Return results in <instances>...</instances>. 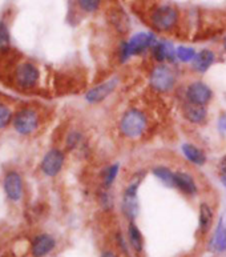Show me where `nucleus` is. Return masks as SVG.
I'll return each instance as SVG.
<instances>
[{"mask_svg":"<svg viewBox=\"0 0 226 257\" xmlns=\"http://www.w3.org/2000/svg\"><path fill=\"white\" fill-rule=\"evenodd\" d=\"M39 69L32 63H23L16 69V83L22 88H32L38 84Z\"/></svg>","mask_w":226,"mask_h":257,"instance_id":"obj_9","label":"nucleus"},{"mask_svg":"<svg viewBox=\"0 0 226 257\" xmlns=\"http://www.w3.org/2000/svg\"><path fill=\"white\" fill-rule=\"evenodd\" d=\"M219 175H221V177H226V156L222 158V160L219 163Z\"/></svg>","mask_w":226,"mask_h":257,"instance_id":"obj_29","label":"nucleus"},{"mask_svg":"<svg viewBox=\"0 0 226 257\" xmlns=\"http://www.w3.org/2000/svg\"><path fill=\"white\" fill-rule=\"evenodd\" d=\"M39 125L38 112L31 108H24L15 115L14 119V127L20 135L32 134Z\"/></svg>","mask_w":226,"mask_h":257,"instance_id":"obj_6","label":"nucleus"},{"mask_svg":"<svg viewBox=\"0 0 226 257\" xmlns=\"http://www.w3.org/2000/svg\"><path fill=\"white\" fill-rule=\"evenodd\" d=\"M80 140L81 135L79 134V132H72V134H69L68 138H67V147H68L69 150H72V148L79 146Z\"/></svg>","mask_w":226,"mask_h":257,"instance_id":"obj_27","label":"nucleus"},{"mask_svg":"<svg viewBox=\"0 0 226 257\" xmlns=\"http://www.w3.org/2000/svg\"><path fill=\"white\" fill-rule=\"evenodd\" d=\"M223 47H225V50H226V38H225V40H223Z\"/></svg>","mask_w":226,"mask_h":257,"instance_id":"obj_32","label":"nucleus"},{"mask_svg":"<svg viewBox=\"0 0 226 257\" xmlns=\"http://www.w3.org/2000/svg\"><path fill=\"white\" fill-rule=\"evenodd\" d=\"M210 248L215 252H225L226 250V228L218 226L214 236L210 241Z\"/></svg>","mask_w":226,"mask_h":257,"instance_id":"obj_20","label":"nucleus"},{"mask_svg":"<svg viewBox=\"0 0 226 257\" xmlns=\"http://www.w3.org/2000/svg\"><path fill=\"white\" fill-rule=\"evenodd\" d=\"M221 181H222V184L226 187V177H221Z\"/></svg>","mask_w":226,"mask_h":257,"instance_id":"obj_31","label":"nucleus"},{"mask_svg":"<svg viewBox=\"0 0 226 257\" xmlns=\"http://www.w3.org/2000/svg\"><path fill=\"white\" fill-rule=\"evenodd\" d=\"M117 84H119V80H117L116 77L104 81L101 84L93 87L92 89H89L88 92H87V95H85V100L91 104L100 103V101H103L104 99H107V97L115 91Z\"/></svg>","mask_w":226,"mask_h":257,"instance_id":"obj_10","label":"nucleus"},{"mask_svg":"<svg viewBox=\"0 0 226 257\" xmlns=\"http://www.w3.org/2000/svg\"><path fill=\"white\" fill-rule=\"evenodd\" d=\"M213 225V209L207 203L199 204L198 213V228L202 234L207 233Z\"/></svg>","mask_w":226,"mask_h":257,"instance_id":"obj_17","label":"nucleus"},{"mask_svg":"<svg viewBox=\"0 0 226 257\" xmlns=\"http://www.w3.org/2000/svg\"><path fill=\"white\" fill-rule=\"evenodd\" d=\"M186 100L188 103L195 104V105H206L213 97V92L209 85L203 81H193L186 88Z\"/></svg>","mask_w":226,"mask_h":257,"instance_id":"obj_7","label":"nucleus"},{"mask_svg":"<svg viewBox=\"0 0 226 257\" xmlns=\"http://www.w3.org/2000/svg\"><path fill=\"white\" fill-rule=\"evenodd\" d=\"M77 3L85 12H95L100 7V0H77Z\"/></svg>","mask_w":226,"mask_h":257,"instance_id":"obj_26","label":"nucleus"},{"mask_svg":"<svg viewBox=\"0 0 226 257\" xmlns=\"http://www.w3.org/2000/svg\"><path fill=\"white\" fill-rule=\"evenodd\" d=\"M149 81L150 85L158 92H169L174 87L176 76L172 68H169L168 65L160 64L150 72Z\"/></svg>","mask_w":226,"mask_h":257,"instance_id":"obj_3","label":"nucleus"},{"mask_svg":"<svg viewBox=\"0 0 226 257\" xmlns=\"http://www.w3.org/2000/svg\"><path fill=\"white\" fill-rule=\"evenodd\" d=\"M10 47V34L7 26L0 22V51H6Z\"/></svg>","mask_w":226,"mask_h":257,"instance_id":"obj_25","label":"nucleus"},{"mask_svg":"<svg viewBox=\"0 0 226 257\" xmlns=\"http://www.w3.org/2000/svg\"><path fill=\"white\" fill-rule=\"evenodd\" d=\"M195 51L193 50L192 47H185L181 46L178 48H176V56L177 59L182 63H189L193 62L195 58Z\"/></svg>","mask_w":226,"mask_h":257,"instance_id":"obj_22","label":"nucleus"},{"mask_svg":"<svg viewBox=\"0 0 226 257\" xmlns=\"http://www.w3.org/2000/svg\"><path fill=\"white\" fill-rule=\"evenodd\" d=\"M181 151L186 159L190 163L195 165H203L206 163V155L203 151H201L198 147L193 146V144H184L181 147Z\"/></svg>","mask_w":226,"mask_h":257,"instance_id":"obj_18","label":"nucleus"},{"mask_svg":"<svg viewBox=\"0 0 226 257\" xmlns=\"http://www.w3.org/2000/svg\"><path fill=\"white\" fill-rule=\"evenodd\" d=\"M12 120V112L10 111V108L7 105L0 103V130L4 127H7L10 121Z\"/></svg>","mask_w":226,"mask_h":257,"instance_id":"obj_24","label":"nucleus"},{"mask_svg":"<svg viewBox=\"0 0 226 257\" xmlns=\"http://www.w3.org/2000/svg\"><path fill=\"white\" fill-rule=\"evenodd\" d=\"M119 171H120V165L119 164L111 165V167L107 169V172H105V176H104V185H105L107 188H109V187H111V185L115 183Z\"/></svg>","mask_w":226,"mask_h":257,"instance_id":"obj_23","label":"nucleus"},{"mask_svg":"<svg viewBox=\"0 0 226 257\" xmlns=\"http://www.w3.org/2000/svg\"><path fill=\"white\" fill-rule=\"evenodd\" d=\"M128 241H129L134 252L141 253L142 248H144V238H142L141 232L138 229V226L134 224V221H129V224H128Z\"/></svg>","mask_w":226,"mask_h":257,"instance_id":"obj_19","label":"nucleus"},{"mask_svg":"<svg viewBox=\"0 0 226 257\" xmlns=\"http://www.w3.org/2000/svg\"><path fill=\"white\" fill-rule=\"evenodd\" d=\"M56 245L55 238L50 234H39L32 242V256L43 257L48 254Z\"/></svg>","mask_w":226,"mask_h":257,"instance_id":"obj_13","label":"nucleus"},{"mask_svg":"<svg viewBox=\"0 0 226 257\" xmlns=\"http://www.w3.org/2000/svg\"><path fill=\"white\" fill-rule=\"evenodd\" d=\"M157 43L153 34H148V32H140V34L133 35L129 39V42L124 43L123 48H121V59L125 62L133 55H140L148 48H153V46Z\"/></svg>","mask_w":226,"mask_h":257,"instance_id":"obj_2","label":"nucleus"},{"mask_svg":"<svg viewBox=\"0 0 226 257\" xmlns=\"http://www.w3.org/2000/svg\"><path fill=\"white\" fill-rule=\"evenodd\" d=\"M153 175L158 180L162 181L166 187H176L174 185V172H172L168 167H156L153 168Z\"/></svg>","mask_w":226,"mask_h":257,"instance_id":"obj_21","label":"nucleus"},{"mask_svg":"<svg viewBox=\"0 0 226 257\" xmlns=\"http://www.w3.org/2000/svg\"><path fill=\"white\" fill-rule=\"evenodd\" d=\"M146 116L140 109H129L120 120V130L124 136L129 139L140 138L146 130Z\"/></svg>","mask_w":226,"mask_h":257,"instance_id":"obj_1","label":"nucleus"},{"mask_svg":"<svg viewBox=\"0 0 226 257\" xmlns=\"http://www.w3.org/2000/svg\"><path fill=\"white\" fill-rule=\"evenodd\" d=\"M141 177H133L125 191L123 197V212L127 216L129 221H133L138 215V201H137V189L141 183Z\"/></svg>","mask_w":226,"mask_h":257,"instance_id":"obj_4","label":"nucleus"},{"mask_svg":"<svg viewBox=\"0 0 226 257\" xmlns=\"http://www.w3.org/2000/svg\"><path fill=\"white\" fill-rule=\"evenodd\" d=\"M101 257H117V254L113 250H105V252H103Z\"/></svg>","mask_w":226,"mask_h":257,"instance_id":"obj_30","label":"nucleus"},{"mask_svg":"<svg viewBox=\"0 0 226 257\" xmlns=\"http://www.w3.org/2000/svg\"><path fill=\"white\" fill-rule=\"evenodd\" d=\"M4 192L12 201H18L23 196V180L18 172H8L4 179Z\"/></svg>","mask_w":226,"mask_h":257,"instance_id":"obj_11","label":"nucleus"},{"mask_svg":"<svg viewBox=\"0 0 226 257\" xmlns=\"http://www.w3.org/2000/svg\"><path fill=\"white\" fill-rule=\"evenodd\" d=\"M177 19H178V14L170 6L158 7L150 16L153 27L158 30V31H169V30H172L176 26Z\"/></svg>","mask_w":226,"mask_h":257,"instance_id":"obj_5","label":"nucleus"},{"mask_svg":"<svg viewBox=\"0 0 226 257\" xmlns=\"http://www.w3.org/2000/svg\"><path fill=\"white\" fill-rule=\"evenodd\" d=\"M152 55L156 59V62L164 63L165 60L169 62H174L176 56V50L173 44L169 42H157L152 48Z\"/></svg>","mask_w":226,"mask_h":257,"instance_id":"obj_14","label":"nucleus"},{"mask_svg":"<svg viewBox=\"0 0 226 257\" xmlns=\"http://www.w3.org/2000/svg\"><path fill=\"white\" fill-rule=\"evenodd\" d=\"M117 244H119V246L121 248V250H123L124 253H127L128 252L127 241H125V238L123 237V234L121 233H117Z\"/></svg>","mask_w":226,"mask_h":257,"instance_id":"obj_28","label":"nucleus"},{"mask_svg":"<svg viewBox=\"0 0 226 257\" xmlns=\"http://www.w3.org/2000/svg\"><path fill=\"white\" fill-rule=\"evenodd\" d=\"M63 164H64V154L58 148H54L50 152H47V155L43 159L40 168H42L44 175L54 177L62 171Z\"/></svg>","mask_w":226,"mask_h":257,"instance_id":"obj_8","label":"nucleus"},{"mask_svg":"<svg viewBox=\"0 0 226 257\" xmlns=\"http://www.w3.org/2000/svg\"><path fill=\"white\" fill-rule=\"evenodd\" d=\"M174 185L181 192L188 196H195L198 192L194 179L192 177V175L186 172H181V171L174 172Z\"/></svg>","mask_w":226,"mask_h":257,"instance_id":"obj_12","label":"nucleus"},{"mask_svg":"<svg viewBox=\"0 0 226 257\" xmlns=\"http://www.w3.org/2000/svg\"><path fill=\"white\" fill-rule=\"evenodd\" d=\"M214 62H215L214 52L210 50H202L195 55L194 60L192 62V67L195 72L205 73L207 69L210 68L211 65L214 64Z\"/></svg>","mask_w":226,"mask_h":257,"instance_id":"obj_15","label":"nucleus"},{"mask_svg":"<svg viewBox=\"0 0 226 257\" xmlns=\"http://www.w3.org/2000/svg\"><path fill=\"white\" fill-rule=\"evenodd\" d=\"M207 111L203 105H195V104L188 103L184 105V116L189 123L199 124L206 119Z\"/></svg>","mask_w":226,"mask_h":257,"instance_id":"obj_16","label":"nucleus"}]
</instances>
